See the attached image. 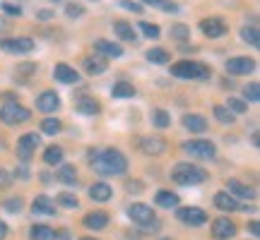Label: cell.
<instances>
[{"label": "cell", "instance_id": "cell-40", "mask_svg": "<svg viewBox=\"0 0 260 240\" xmlns=\"http://www.w3.org/2000/svg\"><path fill=\"white\" fill-rule=\"evenodd\" d=\"M37 72V63H22V65H17V77H19V82L24 84L29 79V74H34Z\"/></svg>", "mask_w": 260, "mask_h": 240}, {"label": "cell", "instance_id": "cell-38", "mask_svg": "<svg viewBox=\"0 0 260 240\" xmlns=\"http://www.w3.org/2000/svg\"><path fill=\"white\" fill-rule=\"evenodd\" d=\"M226 108L234 113V115H241V113L248 111V103L243 101V99H236V96H229V101H226Z\"/></svg>", "mask_w": 260, "mask_h": 240}, {"label": "cell", "instance_id": "cell-51", "mask_svg": "<svg viewBox=\"0 0 260 240\" xmlns=\"http://www.w3.org/2000/svg\"><path fill=\"white\" fill-rule=\"evenodd\" d=\"M10 31V22L5 17H0V36H3V34H8Z\"/></svg>", "mask_w": 260, "mask_h": 240}, {"label": "cell", "instance_id": "cell-2", "mask_svg": "<svg viewBox=\"0 0 260 240\" xmlns=\"http://www.w3.org/2000/svg\"><path fill=\"white\" fill-rule=\"evenodd\" d=\"M171 180L178 185H186V187L200 185L207 180V171L200 166H195V164H178V166H174V171H171Z\"/></svg>", "mask_w": 260, "mask_h": 240}, {"label": "cell", "instance_id": "cell-53", "mask_svg": "<svg viewBox=\"0 0 260 240\" xmlns=\"http://www.w3.org/2000/svg\"><path fill=\"white\" fill-rule=\"evenodd\" d=\"M248 231H251V235H258V233H260V226H258V221H255V219L248 223Z\"/></svg>", "mask_w": 260, "mask_h": 240}, {"label": "cell", "instance_id": "cell-19", "mask_svg": "<svg viewBox=\"0 0 260 240\" xmlns=\"http://www.w3.org/2000/svg\"><path fill=\"white\" fill-rule=\"evenodd\" d=\"M113 31H116V36L125 41V44H138V31L133 29V24H128L125 19H116L113 22Z\"/></svg>", "mask_w": 260, "mask_h": 240}, {"label": "cell", "instance_id": "cell-22", "mask_svg": "<svg viewBox=\"0 0 260 240\" xmlns=\"http://www.w3.org/2000/svg\"><path fill=\"white\" fill-rule=\"evenodd\" d=\"M214 207H217L219 212H236L241 204H239V199H236V197H232L226 190H222V192L214 194Z\"/></svg>", "mask_w": 260, "mask_h": 240}, {"label": "cell", "instance_id": "cell-16", "mask_svg": "<svg viewBox=\"0 0 260 240\" xmlns=\"http://www.w3.org/2000/svg\"><path fill=\"white\" fill-rule=\"evenodd\" d=\"M226 192L236 197V199H255V190L248 187V185H243L241 180H236V178H229L226 180Z\"/></svg>", "mask_w": 260, "mask_h": 240}, {"label": "cell", "instance_id": "cell-11", "mask_svg": "<svg viewBox=\"0 0 260 240\" xmlns=\"http://www.w3.org/2000/svg\"><path fill=\"white\" fill-rule=\"evenodd\" d=\"M212 235L217 240H232L236 235V223L229 216H219L212 221Z\"/></svg>", "mask_w": 260, "mask_h": 240}, {"label": "cell", "instance_id": "cell-34", "mask_svg": "<svg viewBox=\"0 0 260 240\" xmlns=\"http://www.w3.org/2000/svg\"><path fill=\"white\" fill-rule=\"evenodd\" d=\"M60 130H63V123H60L58 118H44L41 120V132H44V135H53V137H56Z\"/></svg>", "mask_w": 260, "mask_h": 240}, {"label": "cell", "instance_id": "cell-54", "mask_svg": "<svg viewBox=\"0 0 260 240\" xmlns=\"http://www.w3.org/2000/svg\"><path fill=\"white\" fill-rule=\"evenodd\" d=\"M142 3H145V5H152V8H161L164 0H142Z\"/></svg>", "mask_w": 260, "mask_h": 240}, {"label": "cell", "instance_id": "cell-47", "mask_svg": "<svg viewBox=\"0 0 260 240\" xmlns=\"http://www.w3.org/2000/svg\"><path fill=\"white\" fill-rule=\"evenodd\" d=\"M12 176L19 178V180H29V168H27V164H22V166L15 168V171H12Z\"/></svg>", "mask_w": 260, "mask_h": 240}, {"label": "cell", "instance_id": "cell-52", "mask_svg": "<svg viewBox=\"0 0 260 240\" xmlns=\"http://www.w3.org/2000/svg\"><path fill=\"white\" fill-rule=\"evenodd\" d=\"M8 233H10V228H8V223L0 219V240H5L8 238Z\"/></svg>", "mask_w": 260, "mask_h": 240}, {"label": "cell", "instance_id": "cell-37", "mask_svg": "<svg viewBox=\"0 0 260 240\" xmlns=\"http://www.w3.org/2000/svg\"><path fill=\"white\" fill-rule=\"evenodd\" d=\"M56 202L60 204V207H65V209H77V197H75L73 192H58L56 194Z\"/></svg>", "mask_w": 260, "mask_h": 240}, {"label": "cell", "instance_id": "cell-30", "mask_svg": "<svg viewBox=\"0 0 260 240\" xmlns=\"http://www.w3.org/2000/svg\"><path fill=\"white\" fill-rule=\"evenodd\" d=\"M145 58H147L152 65H169L171 63V56H169V51H164V48H149Z\"/></svg>", "mask_w": 260, "mask_h": 240}, {"label": "cell", "instance_id": "cell-36", "mask_svg": "<svg viewBox=\"0 0 260 240\" xmlns=\"http://www.w3.org/2000/svg\"><path fill=\"white\" fill-rule=\"evenodd\" d=\"M243 96L248 103H258L260 101V84L258 82H248L243 87Z\"/></svg>", "mask_w": 260, "mask_h": 240}, {"label": "cell", "instance_id": "cell-13", "mask_svg": "<svg viewBox=\"0 0 260 240\" xmlns=\"http://www.w3.org/2000/svg\"><path fill=\"white\" fill-rule=\"evenodd\" d=\"M200 31H203L207 38H219L226 34V24H224L219 17H205L200 22Z\"/></svg>", "mask_w": 260, "mask_h": 240}, {"label": "cell", "instance_id": "cell-3", "mask_svg": "<svg viewBox=\"0 0 260 240\" xmlns=\"http://www.w3.org/2000/svg\"><path fill=\"white\" fill-rule=\"evenodd\" d=\"M171 74L181 77V79H210L212 70L205 63H195V60H181V63L171 65Z\"/></svg>", "mask_w": 260, "mask_h": 240}, {"label": "cell", "instance_id": "cell-8", "mask_svg": "<svg viewBox=\"0 0 260 240\" xmlns=\"http://www.w3.org/2000/svg\"><path fill=\"white\" fill-rule=\"evenodd\" d=\"M39 144H41V137H39L37 132L22 135V137L17 139V158L22 164H29V161H31V154L37 151Z\"/></svg>", "mask_w": 260, "mask_h": 240}, {"label": "cell", "instance_id": "cell-10", "mask_svg": "<svg viewBox=\"0 0 260 240\" xmlns=\"http://www.w3.org/2000/svg\"><path fill=\"white\" fill-rule=\"evenodd\" d=\"M255 70V60L248 56H234L226 60V72L234 77H246Z\"/></svg>", "mask_w": 260, "mask_h": 240}, {"label": "cell", "instance_id": "cell-1", "mask_svg": "<svg viewBox=\"0 0 260 240\" xmlns=\"http://www.w3.org/2000/svg\"><path fill=\"white\" fill-rule=\"evenodd\" d=\"M92 168L99 176H123L128 171V158L118 149H104L94 154Z\"/></svg>", "mask_w": 260, "mask_h": 240}, {"label": "cell", "instance_id": "cell-21", "mask_svg": "<svg viewBox=\"0 0 260 240\" xmlns=\"http://www.w3.org/2000/svg\"><path fill=\"white\" fill-rule=\"evenodd\" d=\"M75 108H77V113H82V115H96V113L102 111V106H99V101L94 96H80V99H75Z\"/></svg>", "mask_w": 260, "mask_h": 240}, {"label": "cell", "instance_id": "cell-46", "mask_svg": "<svg viewBox=\"0 0 260 240\" xmlns=\"http://www.w3.org/2000/svg\"><path fill=\"white\" fill-rule=\"evenodd\" d=\"M118 5H121V8H125V10H130V12H138V15L142 12V5H138L135 0H121Z\"/></svg>", "mask_w": 260, "mask_h": 240}, {"label": "cell", "instance_id": "cell-12", "mask_svg": "<svg viewBox=\"0 0 260 240\" xmlns=\"http://www.w3.org/2000/svg\"><path fill=\"white\" fill-rule=\"evenodd\" d=\"M140 149H142V154H147V156H159V154H164L167 151V142L157 135H147V137L140 139Z\"/></svg>", "mask_w": 260, "mask_h": 240}, {"label": "cell", "instance_id": "cell-31", "mask_svg": "<svg viewBox=\"0 0 260 240\" xmlns=\"http://www.w3.org/2000/svg\"><path fill=\"white\" fill-rule=\"evenodd\" d=\"M84 70L87 74H104L106 72V63H104L102 58H84Z\"/></svg>", "mask_w": 260, "mask_h": 240}, {"label": "cell", "instance_id": "cell-5", "mask_svg": "<svg viewBox=\"0 0 260 240\" xmlns=\"http://www.w3.org/2000/svg\"><path fill=\"white\" fill-rule=\"evenodd\" d=\"M176 219L181 223L190 226V228H198V226H205L210 216L200 207H176Z\"/></svg>", "mask_w": 260, "mask_h": 240}, {"label": "cell", "instance_id": "cell-33", "mask_svg": "<svg viewBox=\"0 0 260 240\" xmlns=\"http://www.w3.org/2000/svg\"><path fill=\"white\" fill-rule=\"evenodd\" d=\"M212 113H214V120H219L222 125H234V123H236V115H234L226 106H214Z\"/></svg>", "mask_w": 260, "mask_h": 240}, {"label": "cell", "instance_id": "cell-41", "mask_svg": "<svg viewBox=\"0 0 260 240\" xmlns=\"http://www.w3.org/2000/svg\"><path fill=\"white\" fill-rule=\"evenodd\" d=\"M22 207H24V202H22V197H10V199H5L3 202V209L10 214H19L22 212Z\"/></svg>", "mask_w": 260, "mask_h": 240}, {"label": "cell", "instance_id": "cell-29", "mask_svg": "<svg viewBox=\"0 0 260 240\" xmlns=\"http://www.w3.org/2000/svg\"><path fill=\"white\" fill-rule=\"evenodd\" d=\"M111 96L113 99H133L135 96V87L130 82H116L111 89Z\"/></svg>", "mask_w": 260, "mask_h": 240}, {"label": "cell", "instance_id": "cell-39", "mask_svg": "<svg viewBox=\"0 0 260 240\" xmlns=\"http://www.w3.org/2000/svg\"><path fill=\"white\" fill-rule=\"evenodd\" d=\"M152 123H154L157 128L164 130V128H169V125H171V115H169L164 108H157V111L152 113Z\"/></svg>", "mask_w": 260, "mask_h": 240}, {"label": "cell", "instance_id": "cell-14", "mask_svg": "<svg viewBox=\"0 0 260 240\" xmlns=\"http://www.w3.org/2000/svg\"><path fill=\"white\" fill-rule=\"evenodd\" d=\"M58 108H60V99H58L56 92L46 89V92L39 94V99H37V111H41V113H56Z\"/></svg>", "mask_w": 260, "mask_h": 240}, {"label": "cell", "instance_id": "cell-4", "mask_svg": "<svg viewBox=\"0 0 260 240\" xmlns=\"http://www.w3.org/2000/svg\"><path fill=\"white\" fill-rule=\"evenodd\" d=\"M29 118H31V111L17 101H8L0 106V120L5 125H19V123H27Z\"/></svg>", "mask_w": 260, "mask_h": 240}, {"label": "cell", "instance_id": "cell-35", "mask_svg": "<svg viewBox=\"0 0 260 240\" xmlns=\"http://www.w3.org/2000/svg\"><path fill=\"white\" fill-rule=\"evenodd\" d=\"M169 36L174 38V41H188L190 38V27L188 24H174L171 31H169Z\"/></svg>", "mask_w": 260, "mask_h": 240}, {"label": "cell", "instance_id": "cell-6", "mask_svg": "<svg viewBox=\"0 0 260 240\" xmlns=\"http://www.w3.org/2000/svg\"><path fill=\"white\" fill-rule=\"evenodd\" d=\"M183 149L193 158H203V161H212L217 156V147H214L210 139H190V142L183 144Z\"/></svg>", "mask_w": 260, "mask_h": 240}, {"label": "cell", "instance_id": "cell-48", "mask_svg": "<svg viewBox=\"0 0 260 240\" xmlns=\"http://www.w3.org/2000/svg\"><path fill=\"white\" fill-rule=\"evenodd\" d=\"M56 17V12L53 10H39L37 12V19H41V22H48V19Z\"/></svg>", "mask_w": 260, "mask_h": 240}, {"label": "cell", "instance_id": "cell-43", "mask_svg": "<svg viewBox=\"0 0 260 240\" xmlns=\"http://www.w3.org/2000/svg\"><path fill=\"white\" fill-rule=\"evenodd\" d=\"M65 15H68L70 19L82 17V15H84V5H80V3H70V5L65 8Z\"/></svg>", "mask_w": 260, "mask_h": 240}, {"label": "cell", "instance_id": "cell-50", "mask_svg": "<svg viewBox=\"0 0 260 240\" xmlns=\"http://www.w3.org/2000/svg\"><path fill=\"white\" fill-rule=\"evenodd\" d=\"M128 192H142V183H125Z\"/></svg>", "mask_w": 260, "mask_h": 240}, {"label": "cell", "instance_id": "cell-28", "mask_svg": "<svg viewBox=\"0 0 260 240\" xmlns=\"http://www.w3.org/2000/svg\"><path fill=\"white\" fill-rule=\"evenodd\" d=\"M44 161H46V166H60V164H63V149L58 147V144L46 147V151H44Z\"/></svg>", "mask_w": 260, "mask_h": 240}, {"label": "cell", "instance_id": "cell-17", "mask_svg": "<svg viewBox=\"0 0 260 240\" xmlns=\"http://www.w3.org/2000/svg\"><path fill=\"white\" fill-rule=\"evenodd\" d=\"M53 77H56V82H63V84H77L80 82V72L70 67L68 63H58L53 67Z\"/></svg>", "mask_w": 260, "mask_h": 240}, {"label": "cell", "instance_id": "cell-9", "mask_svg": "<svg viewBox=\"0 0 260 240\" xmlns=\"http://www.w3.org/2000/svg\"><path fill=\"white\" fill-rule=\"evenodd\" d=\"M34 38L29 36H17V38H0V51H5V53H31L34 51Z\"/></svg>", "mask_w": 260, "mask_h": 240}, {"label": "cell", "instance_id": "cell-55", "mask_svg": "<svg viewBox=\"0 0 260 240\" xmlns=\"http://www.w3.org/2000/svg\"><path fill=\"white\" fill-rule=\"evenodd\" d=\"M56 238H58V240H70V233H68V231H58Z\"/></svg>", "mask_w": 260, "mask_h": 240}, {"label": "cell", "instance_id": "cell-44", "mask_svg": "<svg viewBox=\"0 0 260 240\" xmlns=\"http://www.w3.org/2000/svg\"><path fill=\"white\" fill-rule=\"evenodd\" d=\"M12 183H15L12 171H8V168H0V187H10Z\"/></svg>", "mask_w": 260, "mask_h": 240}, {"label": "cell", "instance_id": "cell-56", "mask_svg": "<svg viewBox=\"0 0 260 240\" xmlns=\"http://www.w3.org/2000/svg\"><path fill=\"white\" fill-rule=\"evenodd\" d=\"M82 240H96V238H82Z\"/></svg>", "mask_w": 260, "mask_h": 240}, {"label": "cell", "instance_id": "cell-24", "mask_svg": "<svg viewBox=\"0 0 260 240\" xmlns=\"http://www.w3.org/2000/svg\"><path fill=\"white\" fill-rule=\"evenodd\" d=\"M89 197H92L94 202H109L113 197V190H111V185L109 183H94L92 187H89Z\"/></svg>", "mask_w": 260, "mask_h": 240}, {"label": "cell", "instance_id": "cell-7", "mask_svg": "<svg viewBox=\"0 0 260 240\" xmlns=\"http://www.w3.org/2000/svg\"><path fill=\"white\" fill-rule=\"evenodd\" d=\"M128 219L135 226H140V228H145V226H149L152 221H157V214H154V209L149 207V204H142V202H135L128 207Z\"/></svg>", "mask_w": 260, "mask_h": 240}, {"label": "cell", "instance_id": "cell-45", "mask_svg": "<svg viewBox=\"0 0 260 240\" xmlns=\"http://www.w3.org/2000/svg\"><path fill=\"white\" fill-rule=\"evenodd\" d=\"M3 12H8L12 17H19V15H22V8L15 5V3H3Z\"/></svg>", "mask_w": 260, "mask_h": 240}, {"label": "cell", "instance_id": "cell-27", "mask_svg": "<svg viewBox=\"0 0 260 240\" xmlns=\"http://www.w3.org/2000/svg\"><path fill=\"white\" fill-rule=\"evenodd\" d=\"M29 238L31 240H56V231L51 226H44V223H34L29 228Z\"/></svg>", "mask_w": 260, "mask_h": 240}, {"label": "cell", "instance_id": "cell-23", "mask_svg": "<svg viewBox=\"0 0 260 240\" xmlns=\"http://www.w3.org/2000/svg\"><path fill=\"white\" fill-rule=\"evenodd\" d=\"M154 202H157V207H161V209H176L178 202H181V197H178L176 192H171V190H159V192L154 194Z\"/></svg>", "mask_w": 260, "mask_h": 240}, {"label": "cell", "instance_id": "cell-57", "mask_svg": "<svg viewBox=\"0 0 260 240\" xmlns=\"http://www.w3.org/2000/svg\"><path fill=\"white\" fill-rule=\"evenodd\" d=\"M157 240H171V238H157Z\"/></svg>", "mask_w": 260, "mask_h": 240}, {"label": "cell", "instance_id": "cell-32", "mask_svg": "<svg viewBox=\"0 0 260 240\" xmlns=\"http://www.w3.org/2000/svg\"><path fill=\"white\" fill-rule=\"evenodd\" d=\"M241 38L243 44H248V46H260V31L255 24H251V27H243L241 29Z\"/></svg>", "mask_w": 260, "mask_h": 240}, {"label": "cell", "instance_id": "cell-42", "mask_svg": "<svg viewBox=\"0 0 260 240\" xmlns=\"http://www.w3.org/2000/svg\"><path fill=\"white\" fill-rule=\"evenodd\" d=\"M138 27H140V31H142L147 38H159V34H161V31H159V27H157V24H152V22H140Z\"/></svg>", "mask_w": 260, "mask_h": 240}, {"label": "cell", "instance_id": "cell-26", "mask_svg": "<svg viewBox=\"0 0 260 240\" xmlns=\"http://www.w3.org/2000/svg\"><path fill=\"white\" fill-rule=\"evenodd\" d=\"M183 128L200 135V132L207 130V120H205L203 115H198V113H190V115H183Z\"/></svg>", "mask_w": 260, "mask_h": 240}, {"label": "cell", "instance_id": "cell-20", "mask_svg": "<svg viewBox=\"0 0 260 240\" xmlns=\"http://www.w3.org/2000/svg\"><path fill=\"white\" fill-rule=\"evenodd\" d=\"M94 51L102 53V56H106V58H121L123 56V48L118 46V44L109 41V38H96V41H94Z\"/></svg>", "mask_w": 260, "mask_h": 240}, {"label": "cell", "instance_id": "cell-18", "mask_svg": "<svg viewBox=\"0 0 260 240\" xmlns=\"http://www.w3.org/2000/svg\"><path fill=\"white\" fill-rule=\"evenodd\" d=\"M82 226H84V228H89V231H104V228L109 226V214H106V212H89V214H84Z\"/></svg>", "mask_w": 260, "mask_h": 240}, {"label": "cell", "instance_id": "cell-49", "mask_svg": "<svg viewBox=\"0 0 260 240\" xmlns=\"http://www.w3.org/2000/svg\"><path fill=\"white\" fill-rule=\"evenodd\" d=\"M159 10H164V12H178V5L174 3V0H164V3H161V8H159Z\"/></svg>", "mask_w": 260, "mask_h": 240}, {"label": "cell", "instance_id": "cell-25", "mask_svg": "<svg viewBox=\"0 0 260 240\" xmlns=\"http://www.w3.org/2000/svg\"><path fill=\"white\" fill-rule=\"evenodd\" d=\"M56 178L63 185H70V187H75V185H77V168H75L73 164H60Z\"/></svg>", "mask_w": 260, "mask_h": 240}, {"label": "cell", "instance_id": "cell-15", "mask_svg": "<svg viewBox=\"0 0 260 240\" xmlns=\"http://www.w3.org/2000/svg\"><path fill=\"white\" fill-rule=\"evenodd\" d=\"M31 214L34 216H53L56 214V202L46 194H37L31 202Z\"/></svg>", "mask_w": 260, "mask_h": 240}]
</instances>
